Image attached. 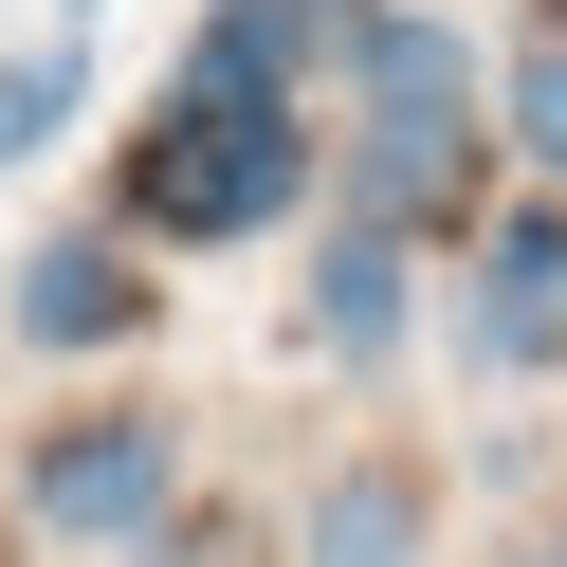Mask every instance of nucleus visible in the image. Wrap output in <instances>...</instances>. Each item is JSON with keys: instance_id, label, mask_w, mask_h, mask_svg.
<instances>
[{"instance_id": "obj_6", "label": "nucleus", "mask_w": 567, "mask_h": 567, "mask_svg": "<svg viewBox=\"0 0 567 567\" xmlns=\"http://www.w3.org/2000/svg\"><path fill=\"white\" fill-rule=\"evenodd\" d=\"M476 348H494V367H549V348H567V220H513L476 257Z\"/></svg>"}, {"instance_id": "obj_5", "label": "nucleus", "mask_w": 567, "mask_h": 567, "mask_svg": "<svg viewBox=\"0 0 567 567\" xmlns=\"http://www.w3.org/2000/svg\"><path fill=\"white\" fill-rule=\"evenodd\" d=\"M311 0H220L202 19V55H184V92H220V111H293V74H311Z\"/></svg>"}, {"instance_id": "obj_4", "label": "nucleus", "mask_w": 567, "mask_h": 567, "mask_svg": "<svg viewBox=\"0 0 567 567\" xmlns=\"http://www.w3.org/2000/svg\"><path fill=\"white\" fill-rule=\"evenodd\" d=\"M0 330H19V348H111V330H147V275H128V238H38Z\"/></svg>"}, {"instance_id": "obj_11", "label": "nucleus", "mask_w": 567, "mask_h": 567, "mask_svg": "<svg viewBox=\"0 0 567 567\" xmlns=\"http://www.w3.org/2000/svg\"><path fill=\"white\" fill-rule=\"evenodd\" d=\"M530 567H567V549H530Z\"/></svg>"}, {"instance_id": "obj_10", "label": "nucleus", "mask_w": 567, "mask_h": 567, "mask_svg": "<svg viewBox=\"0 0 567 567\" xmlns=\"http://www.w3.org/2000/svg\"><path fill=\"white\" fill-rule=\"evenodd\" d=\"M513 147H530V165H567V38H549V55H513Z\"/></svg>"}, {"instance_id": "obj_12", "label": "nucleus", "mask_w": 567, "mask_h": 567, "mask_svg": "<svg viewBox=\"0 0 567 567\" xmlns=\"http://www.w3.org/2000/svg\"><path fill=\"white\" fill-rule=\"evenodd\" d=\"M311 19H330V0H311Z\"/></svg>"}, {"instance_id": "obj_9", "label": "nucleus", "mask_w": 567, "mask_h": 567, "mask_svg": "<svg viewBox=\"0 0 567 567\" xmlns=\"http://www.w3.org/2000/svg\"><path fill=\"white\" fill-rule=\"evenodd\" d=\"M74 92H92V55H74V38H19V55H0V165L38 147V128L74 111Z\"/></svg>"}, {"instance_id": "obj_2", "label": "nucleus", "mask_w": 567, "mask_h": 567, "mask_svg": "<svg viewBox=\"0 0 567 567\" xmlns=\"http://www.w3.org/2000/svg\"><path fill=\"white\" fill-rule=\"evenodd\" d=\"M348 92H367V220H403V202L457 184V111H476V55H457V19H403V0H367L348 19Z\"/></svg>"}, {"instance_id": "obj_3", "label": "nucleus", "mask_w": 567, "mask_h": 567, "mask_svg": "<svg viewBox=\"0 0 567 567\" xmlns=\"http://www.w3.org/2000/svg\"><path fill=\"white\" fill-rule=\"evenodd\" d=\"M165 494H184V440H165L147 403H92V421H55V440L19 457V513H38V530H74V549L165 530Z\"/></svg>"}, {"instance_id": "obj_8", "label": "nucleus", "mask_w": 567, "mask_h": 567, "mask_svg": "<svg viewBox=\"0 0 567 567\" xmlns=\"http://www.w3.org/2000/svg\"><path fill=\"white\" fill-rule=\"evenodd\" d=\"M311 567H421V494L403 476H330L311 494Z\"/></svg>"}, {"instance_id": "obj_13", "label": "nucleus", "mask_w": 567, "mask_h": 567, "mask_svg": "<svg viewBox=\"0 0 567 567\" xmlns=\"http://www.w3.org/2000/svg\"><path fill=\"white\" fill-rule=\"evenodd\" d=\"M74 19H92V0H74Z\"/></svg>"}, {"instance_id": "obj_14", "label": "nucleus", "mask_w": 567, "mask_h": 567, "mask_svg": "<svg viewBox=\"0 0 567 567\" xmlns=\"http://www.w3.org/2000/svg\"><path fill=\"white\" fill-rule=\"evenodd\" d=\"M549 19H567V0H549Z\"/></svg>"}, {"instance_id": "obj_1", "label": "nucleus", "mask_w": 567, "mask_h": 567, "mask_svg": "<svg viewBox=\"0 0 567 567\" xmlns=\"http://www.w3.org/2000/svg\"><path fill=\"white\" fill-rule=\"evenodd\" d=\"M293 184H311V128L220 111V92H165V128L128 147V220L147 238H257V220H293Z\"/></svg>"}, {"instance_id": "obj_7", "label": "nucleus", "mask_w": 567, "mask_h": 567, "mask_svg": "<svg viewBox=\"0 0 567 567\" xmlns=\"http://www.w3.org/2000/svg\"><path fill=\"white\" fill-rule=\"evenodd\" d=\"M311 348H330V367H384V348H403V238H330V275H311Z\"/></svg>"}]
</instances>
